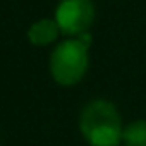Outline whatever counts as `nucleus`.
Masks as SVG:
<instances>
[{
  "label": "nucleus",
  "instance_id": "nucleus-1",
  "mask_svg": "<svg viewBox=\"0 0 146 146\" xmlns=\"http://www.w3.org/2000/svg\"><path fill=\"white\" fill-rule=\"evenodd\" d=\"M79 129L90 146H119L124 127L115 105L96 98L83 108Z\"/></svg>",
  "mask_w": 146,
  "mask_h": 146
},
{
  "label": "nucleus",
  "instance_id": "nucleus-2",
  "mask_svg": "<svg viewBox=\"0 0 146 146\" xmlns=\"http://www.w3.org/2000/svg\"><path fill=\"white\" fill-rule=\"evenodd\" d=\"M88 46L78 38L60 41L50 55V74L60 86L78 84L88 70Z\"/></svg>",
  "mask_w": 146,
  "mask_h": 146
},
{
  "label": "nucleus",
  "instance_id": "nucleus-3",
  "mask_svg": "<svg viewBox=\"0 0 146 146\" xmlns=\"http://www.w3.org/2000/svg\"><path fill=\"white\" fill-rule=\"evenodd\" d=\"M53 19L62 35L76 38L81 33L90 31L95 21V5L91 0H60Z\"/></svg>",
  "mask_w": 146,
  "mask_h": 146
},
{
  "label": "nucleus",
  "instance_id": "nucleus-4",
  "mask_svg": "<svg viewBox=\"0 0 146 146\" xmlns=\"http://www.w3.org/2000/svg\"><path fill=\"white\" fill-rule=\"evenodd\" d=\"M60 35V28L55 19H40L28 29V40L35 46L52 45Z\"/></svg>",
  "mask_w": 146,
  "mask_h": 146
},
{
  "label": "nucleus",
  "instance_id": "nucleus-5",
  "mask_svg": "<svg viewBox=\"0 0 146 146\" xmlns=\"http://www.w3.org/2000/svg\"><path fill=\"white\" fill-rule=\"evenodd\" d=\"M125 146H146V120H134L122 129Z\"/></svg>",
  "mask_w": 146,
  "mask_h": 146
}]
</instances>
